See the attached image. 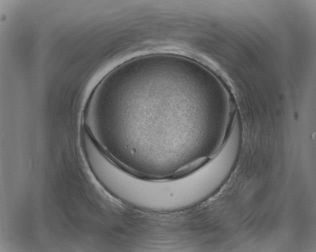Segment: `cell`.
Masks as SVG:
<instances>
[{
	"mask_svg": "<svg viewBox=\"0 0 316 252\" xmlns=\"http://www.w3.org/2000/svg\"><path fill=\"white\" fill-rule=\"evenodd\" d=\"M126 62L92 92L84 129L114 162L136 176H177L214 152L222 132L217 118L188 108L178 74Z\"/></svg>",
	"mask_w": 316,
	"mask_h": 252,
	"instance_id": "6da1fadb",
	"label": "cell"
}]
</instances>
